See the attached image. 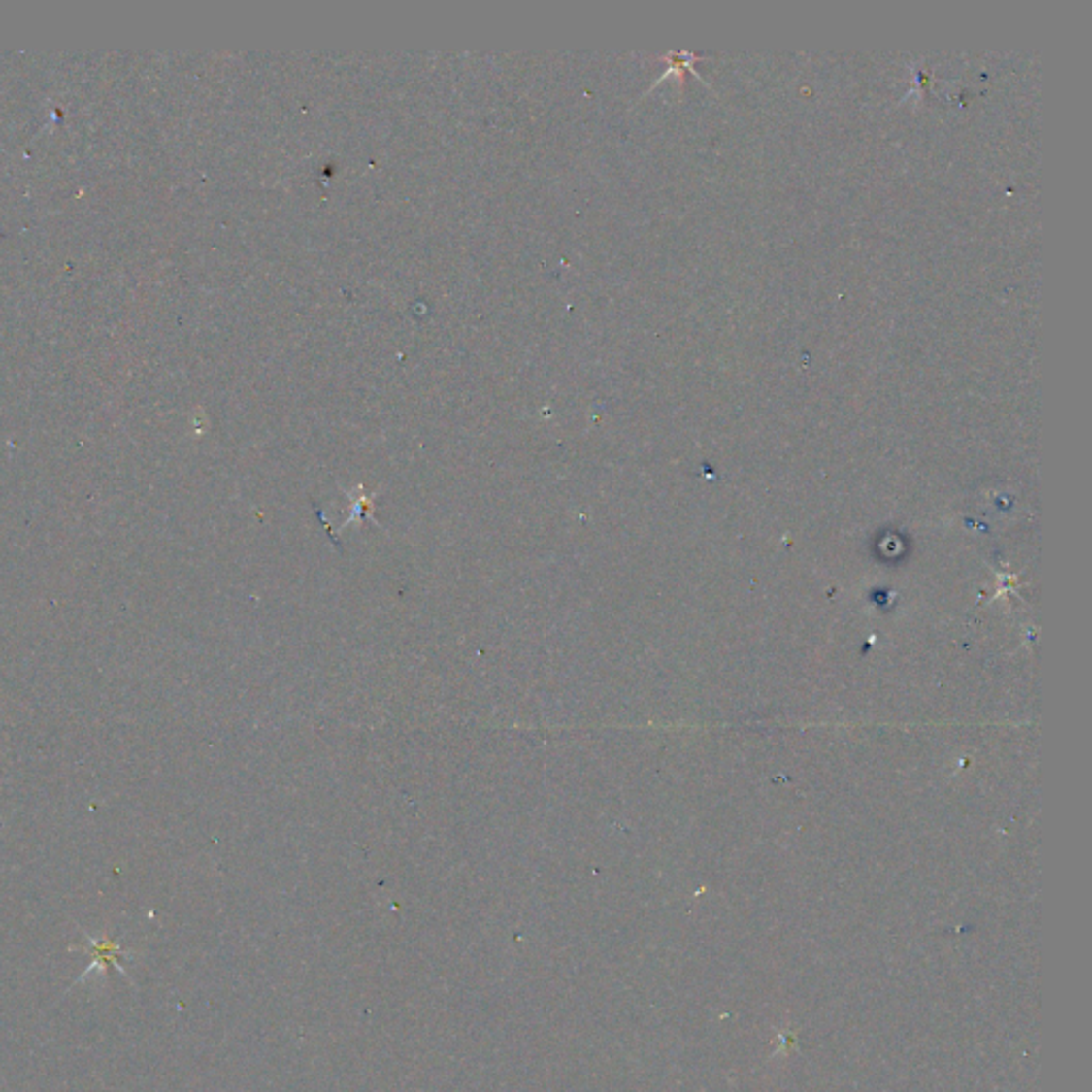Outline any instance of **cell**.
Wrapping results in <instances>:
<instances>
[{
    "mask_svg": "<svg viewBox=\"0 0 1092 1092\" xmlns=\"http://www.w3.org/2000/svg\"><path fill=\"white\" fill-rule=\"evenodd\" d=\"M85 939H88V947H82V949H83V951L88 949L90 954H94V962H92V965H90L88 969L83 971V976L78 979V983H82L85 977H90L94 969L105 971L107 965H114L116 969H120V973H124V969H122V965H120V958H122V956H133V951H128V949L120 947V945H117L116 941H112V939H92V937H88V935H85ZM124 976H126V973H124Z\"/></svg>",
    "mask_w": 1092,
    "mask_h": 1092,
    "instance_id": "cell-1",
    "label": "cell"
}]
</instances>
